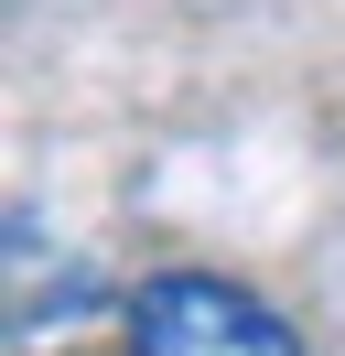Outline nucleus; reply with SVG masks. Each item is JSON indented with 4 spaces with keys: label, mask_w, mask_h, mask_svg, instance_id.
I'll return each instance as SVG.
<instances>
[{
    "label": "nucleus",
    "mask_w": 345,
    "mask_h": 356,
    "mask_svg": "<svg viewBox=\"0 0 345 356\" xmlns=\"http://www.w3.org/2000/svg\"><path fill=\"white\" fill-rule=\"evenodd\" d=\"M119 334H129V356H302L280 302H259L227 270H151L129 291Z\"/></svg>",
    "instance_id": "f257e3e1"
}]
</instances>
